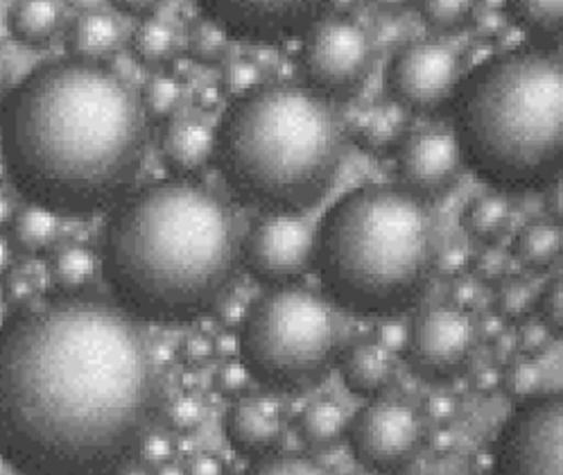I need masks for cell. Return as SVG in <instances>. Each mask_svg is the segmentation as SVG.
<instances>
[{"label":"cell","mask_w":563,"mask_h":475,"mask_svg":"<svg viewBox=\"0 0 563 475\" xmlns=\"http://www.w3.org/2000/svg\"><path fill=\"white\" fill-rule=\"evenodd\" d=\"M286 434V412L269 396H245L227 415V438L243 455H267Z\"/></svg>","instance_id":"16"},{"label":"cell","mask_w":563,"mask_h":475,"mask_svg":"<svg viewBox=\"0 0 563 475\" xmlns=\"http://www.w3.org/2000/svg\"><path fill=\"white\" fill-rule=\"evenodd\" d=\"M152 475H186V473H184V468H181V466H177V464L168 462V464H161V466H156Z\"/></svg>","instance_id":"63"},{"label":"cell","mask_w":563,"mask_h":475,"mask_svg":"<svg viewBox=\"0 0 563 475\" xmlns=\"http://www.w3.org/2000/svg\"><path fill=\"white\" fill-rule=\"evenodd\" d=\"M462 156L455 136L439 130H426L406 136L398 147L396 173L400 188L428 202L444 195L457 179Z\"/></svg>","instance_id":"15"},{"label":"cell","mask_w":563,"mask_h":475,"mask_svg":"<svg viewBox=\"0 0 563 475\" xmlns=\"http://www.w3.org/2000/svg\"><path fill=\"white\" fill-rule=\"evenodd\" d=\"M188 59L197 64H220L227 57V32L220 30L213 21L202 19L188 30Z\"/></svg>","instance_id":"29"},{"label":"cell","mask_w":563,"mask_h":475,"mask_svg":"<svg viewBox=\"0 0 563 475\" xmlns=\"http://www.w3.org/2000/svg\"><path fill=\"white\" fill-rule=\"evenodd\" d=\"M175 48H177L175 32L170 30V25L161 23V21L147 19V21L139 23V27L132 34L134 57L150 68L173 64Z\"/></svg>","instance_id":"25"},{"label":"cell","mask_w":563,"mask_h":475,"mask_svg":"<svg viewBox=\"0 0 563 475\" xmlns=\"http://www.w3.org/2000/svg\"><path fill=\"white\" fill-rule=\"evenodd\" d=\"M150 121L136 91L104 64L62 59L34 70L8 100L0 154L30 205L87 216L136 181Z\"/></svg>","instance_id":"2"},{"label":"cell","mask_w":563,"mask_h":475,"mask_svg":"<svg viewBox=\"0 0 563 475\" xmlns=\"http://www.w3.org/2000/svg\"><path fill=\"white\" fill-rule=\"evenodd\" d=\"M245 475H333L324 464L306 455H269L258 460Z\"/></svg>","instance_id":"33"},{"label":"cell","mask_w":563,"mask_h":475,"mask_svg":"<svg viewBox=\"0 0 563 475\" xmlns=\"http://www.w3.org/2000/svg\"><path fill=\"white\" fill-rule=\"evenodd\" d=\"M552 342V333L543 322H528L516 335V344L522 351V355H537Z\"/></svg>","instance_id":"43"},{"label":"cell","mask_w":563,"mask_h":475,"mask_svg":"<svg viewBox=\"0 0 563 475\" xmlns=\"http://www.w3.org/2000/svg\"><path fill=\"white\" fill-rule=\"evenodd\" d=\"M213 340H209L207 335H188L181 344H179V361L186 367H205L211 358H213Z\"/></svg>","instance_id":"42"},{"label":"cell","mask_w":563,"mask_h":475,"mask_svg":"<svg viewBox=\"0 0 563 475\" xmlns=\"http://www.w3.org/2000/svg\"><path fill=\"white\" fill-rule=\"evenodd\" d=\"M250 369L243 361H229L218 374H216V389L222 396H240L247 389L250 383Z\"/></svg>","instance_id":"40"},{"label":"cell","mask_w":563,"mask_h":475,"mask_svg":"<svg viewBox=\"0 0 563 475\" xmlns=\"http://www.w3.org/2000/svg\"><path fill=\"white\" fill-rule=\"evenodd\" d=\"M426 444H428V449L432 451V453H437V455H449L455 446H457V438H455V432L451 430V428H437L434 432H430L428 438H426Z\"/></svg>","instance_id":"48"},{"label":"cell","mask_w":563,"mask_h":475,"mask_svg":"<svg viewBox=\"0 0 563 475\" xmlns=\"http://www.w3.org/2000/svg\"><path fill=\"white\" fill-rule=\"evenodd\" d=\"M36 292H38V284L27 272H12L3 284V299L14 310L27 308L36 297Z\"/></svg>","instance_id":"39"},{"label":"cell","mask_w":563,"mask_h":475,"mask_svg":"<svg viewBox=\"0 0 563 475\" xmlns=\"http://www.w3.org/2000/svg\"><path fill=\"white\" fill-rule=\"evenodd\" d=\"M492 475H563V399L548 394L520 406L500 432Z\"/></svg>","instance_id":"9"},{"label":"cell","mask_w":563,"mask_h":475,"mask_svg":"<svg viewBox=\"0 0 563 475\" xmlns=\"http://www.w3.org/2000/svg\"><path fill=\"white\" fill-rule=\"evenodd\" d=\"M349 438L362 466L374 473H394L419 455L426 444V428L410 406L378 401L355 415Z\"/></svg>","instance_id":"10"},{"label":"cell","mask_w":563,"mask_h":475,"mask_svg":"<svg viewBox=\"0 0 563 475\" xmlns=\"http://www.w3.org/2000/svg\"><path fill=\"white\" fill-rule=\"evenodd\" d=\"M161 152H164L168 168L179 179H188L211 164L216 154V134L205 123L179 118L161 136Z\"/></svg>","instance_id":"17"},{"label":"cell","mask_w":563,"mask_h":475,"mask_svg":"<svg viewBox=\"0 0 563 475\" xmlns=\"http://www.w3.org/2000/svg\"><path fill=\"white\" fill-rule=\"evenodd\" d=\"M462 62L434 42H419L400 51L389 66V89L394 98L415 111L444 107L460 87Z\"/></svg>","instance_id":"13"},{"label":"cell","mask_w":563,"mask_h":475,"mask_svg":"<svg viewBox=\"0 0 563 475\" xmlns=\"http://www.w3.org/2000/svg\"><path fill=\"white\" fill-rule=\"evenodd\" d=\"M412 475H426V473H412Z\"/></svg>","instance_id":"64"},{"label":"cell","mask_w":563,"mask_h":475,"mask_svg":"<svg viewBox=\"0 0 563 475\" xmlns=\"http://www.w3.org/2000/svg\"><path fill=\"white\" fill-rule=\"evenodd\" d=\"M243 263L233 207L209 186L168 179L141 188L113 213L102 272L136 320L186 324L227 297Z\"/></svg>","instance_id":"3"},{"label":"cell","mask_w":563,"mask_h":475,"mask_svg":"<svg viewBox=\"0 0 563 475\" xmlns=\"http://www.w3.org/2000/svg\"><path fill=\"white\" fill-rule=\"evenodd\" d=\"M468 267L473 269L475 281L482 284H500L505 276H507V258L500 250L496 247H487L482 250L477 256L471 258Z\"/></svg>","instance_id":"37"},{"label":"cell","mask_w":563,"mask_h":475,"mask_svg":"<svg viewBox=\"0 0 563 475\" xmlns=\"http://www.w3.org/2000/svg\"><path fill=\"white\" fill-rule=\"evenodd\" d=\"M220 100H222V93H220V89H216V87L199 89L197 96H195L197 107L205 109V111H213V109L220 104Z\"/></svg>","instance_id":"56"},{"label":"cell","mask_w":563,"mask_h":475,"mask_svg":"<svg viewBox=\"0 0 563 475\" xmlns=\"http://www.w3.org/2000/svg\"><path fill=\"white\" fill-rule=\"evenodd\" d=\"M503 27H505V23H503V19L496 16V14H482V16L477 19V30H479L482 34H485V36H496V34L503 32Z\"/></svg>","instance_id":"57"},{"label":"cell","mask_w":563,"mask_h":475,"mask_svg":"<svg viewBox=\"0 0 563 475\" xmlns=\"http://www.w3.org/2000/svg\"><path fill=\"white\" fill-rule=\"evenodd\" d=\"M317 235L299 216H267L243 241V261L263 284L292 286L314 265Z\"/></svg>","instance_id":"12"},{"label":"cell","mask_w":563,"mask_h":475,"mask_svg":"<svg viewBox=\"0 0 563 475\" xmlns=\"http://www.w3.org/2000/svg\"><path fill=\"white\" fill-rule=\"evenodd\" d=\"M205 19L220 30L256 44H278L284 38L308 34L314 23L333 14L331 3H267V0H199Z\"/></svg>","instance_id":"11"},{"label":"cell","mask_w":563,"mask_h":475,"mask_svg":"<svg viewBox=\"0 0 563 475\" xmlns=\"http://www.w3.org/2000/svg\"><path fill=\"white\" fill-rule=\"evenodd\" d=\"M473 387L482 394H494L500 387V372L496 367H482L473 378Z\"/></svg>","instance_id":"53"},{"label":"cell","mask_w":563,"mask_h":475,"mask_svg":"<svg viewBox=\"0 0 563 475\" xmlns=\"http://www.w3.org/2000/svg\"><path fill=\"white\" fill-rule=\"evenodd\" d=\"M10 265H12V245H10L8 238L0 233V281H3L8 276Z\"/></svg>","instance_id":"59"},{"label":"cell","mask_w":563,"mask_h":475,"mask_svg":"<svg viewBox=\"0 0 563 475\" xmlns=\"http://www.w3.org/2000/svg\"><path fill=\"white\" fill-rule=\"evenodd\" d=\"M10 224L12 245L23 254H44L57 243L59 218L48 209L25 205L14 213Z\"/></svg>","instance_id":"22"},{"label":"cell","mask_w":563,"mask_h":475,"mask_svg":"<svg viewBox=\"0 0 563 475\" xmlns=\"http://www.w3.org/2000/svg\"><path fill=\"white\" fill-rule=\"evenodd\" d=\"M342 376L351 391L376 396L387 389L396 376L394 353L380 344H355L342 358Z\"/></svg>","instance_id":"18"},{"label":"cell","mask_w":563,"mask_h":475,"mask_svg":"<svg viewBox=\"0 0 563 475\" xmlns=\"http://www.w3.org/2000/svg\"><path fill=\"white\" fill-rule=\"evenodd\" d=\"M543 385V372L541 367L528 358V355H520V358L509 361L507 369L500 372V387L509 399L516 401H532Z\"/></svg>","instance_id":"30"},{"label":"cell","mask_w":563,"mask_h":475,"mask_svg":"<svg viewBox=\"0 0 563 475\" xmlns=\"http://www.w3.org/2000/svg\"><path fill=\"white\" fill-rule=\"evenodd\" d=\"M139 98H141L147 121H156V123L170 121L181 104L179 79H175L170 75H154L147 79L143 87V93Z\"/></svg>","instance_id":"28"},{"label":"cell","mask_w":563,"mask_h":475,"mask_svg":"<svg viewBox=\"0 0 563 475\" xmlns=\"http://www.w3.org/2000/svg\"><path fill=\"white\" fill-rule=\"evenodd\" d=\"M545 207L554 220V224H559L563 220V188H561V177L556 181H552L545 188Z\"/></svg>","instance_id":"51"},{"label":"cell","mask_w":563,"mask_h":475,"mask_svg":"<svg viewBox=\"0 0 563 475\" xmlns=\"http://www.w3.org/2000/svg\"><path fill=\"white\" fill-rule=\"evenodd\" d=\"M473 12V3H466V0H460V3H451V0H423L421 3L423 21L439 32H451L466 25Z\"/></svg>","instance_id":"34"},{"label":"cell","mask_w":563,"mask_h":475,"mask_svg":"<svg viewBox=\"0 0 563 475\" xmlns=\"http://www.w3.org/2000/svg\"><path fill=\"white\" fill-rule=\"evenodd\" d=\"M166 421L175 432H192L205 421V404L192 394H181L164 408Z\"/></svg>","instance_id":"36"},{"label":"cell","mask_w":563,"mask_h":475,"mask_svg":"<svg viewBox=\"0 0 563 475\" xmlns=\"http://www.w3.org/2000/svg\"><path fill=\"white\" fill-rule=\"evenodd\" d=\"M539 312L541 320L552 335H561L563 331V281L561 276H556L554 281L545 288V292L539 299Z\"/></svg>","instance_id":"38"},{"label":"cell","mask_w":563,"mask_h":475,"mask_svg":"<svg viewBox=\"0 0 563 475\" xmlns=\"http://www.w3.org/2000/svg\"><path fill=\"white\" fill-rule=\"evenodd\" d=\"M466 166L507 192L548 188L563 168V66L526 48L477 66L455 98Z\"/></svg>","instance_id":"5"},{"label":"cell","mask_w":563,"mask_h":475,"mask_svg":"<svg viewBox=\"0 0 563 475\" xmlns=\"http://www.w3.org/2000/svg\"><path fill=\"white\" fill-rule=\"evenodd\" d=\"M563 247L561 227L554 222H534L516 238V258L532 269L550 267Z\"/></svg>","instance_id":"24"},{"label":"cell","mask_w":563,"mask_h":475,"mask_svg":"<svg viewBox=\"0 0 563 475\" xmlns=\"http://www.w3.org/2000/svg\"><path fill=\"white\" fill-rule=\"evenodd\" d=\"M98 272V256L85 245H66L51 261L53 284L62 295L82 292Z\"/></svg>","instance_id":"23"},{"label":"cell","mask_w":563,"mask_h":475,"mask_svg":"<svg viewBox=\"0 0 563 475\" xmlns=\"http://www.w3.org/2000/svg\"><path fill=\"white\" fill-rule=\"evenodd\" d=\"M514 19L532 30L554 34L563 27V3H539V0H516L511 3Z\"/></svg>","instance_id":"32"},{"label":"cell","mask_w":563,"mask_h":475,"mask_svg":"<svg viewBox=\"0 0 563 475\" xmlns=\"http://www.w3.org/2000/svg\"><path fill=\"white\" fill-rule=\"evenodd\" d=\"M173 457H175V442L168 438V434H158V432L150 434L139 453L141 464L147 468L168 464V462H173Z\"/></svg>","instance_id":"41"},{"label":"cell","mask_w":563,"mask_h":475,"mask_svg":"<svg viewBox=\"0 0 563 475\" xmlns=\"http://www.w3.org/2000/svg\"><path fill=\"white\" fill-rule=\"evenodd\" d=\"M342 353L335 303L312 290L284 286L263 295L245 317L240 355L261 383L276 389L317 385Z\"/></svg>","instance_id":"7"},{"label":"cell","mask_w":563,"mask_h":475,"mask_svg":"<svg viewBox=\"0 0 563 475\" xmlns=\"http://www.w3.org/2000/svg\"><path fill=\"white\" fill-rule=\"evenodd\" d=\"M261 82V70L254 62L250 59H235L229 62L222 70V82H220V93L238 100L254 91Z\"/></svg>","instance_id":"35"},{"label":"cell","mask_w":563,"mask_h":475,"mask_svg":"<svg viewBox=\"0 0 563 475\" xmlns=\"http://www.w3.org/2000/svg\"><path fill=\"white\" fill-rule=\"evenodd\" d=\"M408 342V333L400 324H385L380 333V346L394 351L398 346H404Z\"/></svg>","instance_id":"54"},{"label":"cell","mask_w":563,"mask_h":475,"mask_svg":"<svg viewBox=\"0 0 563 475\" xmlns=\"http://www.w3.org/2000/svg\"><path fill=\"white\" fill-rule=\"evenodd\" d=\"M64 21V8L48 0H21L8 12L12 36L25 48H46L53 44Z\"/></svg>","instance_id":"20"},{"label":"cell","mask_w":563,"mask_h":475,"mask_svg":"<svg viewBox=\"0 0 563 475\" xmlns=\"http://www.w3.org/2000/svg\"><path fill=\"white\" fill-rule=\"evenodd\" d=\"M164 408L145 324L115 301L57 295L0 329V460L19 475H118Z\"/></svg>","instance_id":"1"},{"label":"cell","mask_w":563,"mask_h":475,"mask_svg":"<svg viewBox=\"0 0 563 475\" xmlns=\"http://www.w3.org/2000/svg\"><path fill=\"white\" fill-rule=\"evenodd\" d=\"M213 353L220 355V358H224L227 363L229 361H238V355H240V338L233 335V333L220 335L218 340H213Z\"/></svg>","instance_id":"52"},{"label":"cell","mask_w":563,"mask_h":475,"mask_svg":"<svg viewBox=\"0 0 563 475\" xmlns=\"http://www.w3.org/2000/svg\"><path fill=\"white\" fill-rule=\"evenodd\" d=\"M299 430L308 444L331 446L346 430L344 410L333 401H317L303 410L299 419Z\"/></svg>","instance_id":"26"},{"label":"cell","mask_w":563,"mask_h":475,"mask_svg":"<svg viewBox=\"0 0 563 475\" xmlns=\"http://www.w3.org/2000/svg\"><path fill=\"white\" fill-rule=\"evenodd\" d=\"M408 113L404 107L380 104L357 111L353 121L355 143L372 154H387L406 141Z\"/></svg>","instance_id":"19"},{"label":"cell","mask_w":563,"mask_h":475,"mask_svg":"<svg viewBox=\"0 0 563 475\" xmlns=\"http://www.w3.org/2000/svg\"><path fill=\"white\" fill-rule=\"evenodd\" d=\"M479 329L466 310L434 306L421 312L408 335L412 363L430 376H453L466 367Z\"/></svg>","instance_id":"14"},{"label":"cell","mask_w":563,"mask_h":475,"mask_svg":"<svg viewBox=\"0 0 563 475\" xmlns=\"http://www.w3.org/2000/svg\"><path fill=\"white\" fill-rule=\"evenodd\" d=\"M534 288L520 279H503L496 292V312L500 320L520 322L534 308Z\"/></svg>","instance_id":"31"},{"label":"cell","mask_w":563,"mask_h":475,"mask_svg":"<svg viewBox=\"0 0 563 475\" xmlns=\"http://www.w3.org/2000/svg\"><path fill=\"white\" fill-rule=\"evenodd\" d=\"M426 415L437 423H449L457 415V401L451 394H432L426 399Z\"/></svg>","instance_id":"44"},{"label":"cell","mask_w":563,"mask_h":475,"mask_svg":"<svg viewBox=\"0 0 563 475\" xmlns=\"http://www.w3.org/2000/svg\"><path fill=\"white\" fill-rule=\"evenodd\" d=\"M303 73L321 98H351L365 87L374 51L367 32L342 14L314 23L303 42Z\"/></svg>","instance_id":"8"},{"label":"cell","mask_w":563,"mask_h":475,"mask_svg":"<svg viewBox=\"0 0 563 475\" xmlns=\"http://www.w3.org/2000/svg\"><path fill=\"white\" fill-rule=\"evenodd\" d=\"M186 475H224V466L216 455L202 453V455H195L188 466L184 468Z\"/></svg>","instance_id":"49"},{"label":"cell","mask_w":563,"mask_h":475,"mask_svg":"<svg viewBox=\"0 0 563 475\" xmlns=\"http://www.w3.org/2000/svg\"><path fill=\"white\" fill-rule=\"evenodd\" d=\"M120 12H125L128 16H134V19H152V14L158 10V3H152V0H118V3H113Z\"/></svg>","instance_id":"50"},{"label":"cell","mask_w":563,"mask_h":475,"mask_svg":"<svg viewBox=\"0 0 563 475\" xmlns=\"http://www.w3.org/2000/svg\"><path fill=\"white\" fill-rule=\"evenodd\" d=\"M468 263H471V256L464 252V250H460V247H453V250H446L444 254H439V258H437V269L441 272V274H446V276H464V272L468 269Z\"/></svg>","instance_id":"46"},{"label":"cell","mask_w":563,"mask_h":475,"mask_svg":"<svg viewBox=\"0 0 563 475\" xmlns=\"http://www.w3.org/2000/svg\"><path fill=\"white\" fill-rule=\"evenodd\" d=\"M8 85H10V68H8L5 48H3V44H0V104H3V100H5Z\"/></svg>","instance_id":"60"},{"label":"cell","mask_w":563,"mask_h":475,"mask_svg":"<svg viewBox=\"0 0 563 475\" xmlns=\"http://www.w3.org/2000/svg\"><path fill=\"white\" fill-rule=\"evenodd\" d=\"M213 156L240 202L265 216H299L331 190L344 130L331 100L312 89L265 85L233 100Z\"/></svg>","instance_id":"4"},{"label":"cell","mask_w":563,"mask_h":475,"mask_svg":"<svg viewBox=\"0 0 563 475\" xmlns=\"http://www.w3.org/2000/svg\"><path fill=\"white\" fill-rule=\"evenodd\" d=\"M439 233L430 207L400 186L344 195L319 229L314 263L329 295L365 317L410 308L437 269Z\"/></svg>","instance_id":"6"},{"label":"cell","mask_w":563,"mask_h":475,"mask_svg":"<svg viewBox=\"0 0 563 475\" xmlns=\"http://www.w3.org/2000/svg\"><path fill=\"white\" fill-rule=\"evenodd\" d=\"M496 349H498V353H500V358H503V361H514V351L518 349V344H516V335H511V333H503V335H498V338H496Z\"/></svg>","instance_id":"58"},{"label":"cell","mask_w":563,"mask_h":475,"mask_svg":"<svg viewBox=\"0 0 563 475\" xmlns=\"http://www.w3.org/2000/svg\"><path fill=\"white\" fill-rule=\"evenodd\" d=\"M218 308H220V312H218L220 324H222L227 331L243 329L245 317H247V308H245L243 301L233 299V297H231V299H222V301L218 303Z\"/></svg>","instance_id":"45"},{"label":"cell","mask_w":563,"mask_h":475,"mask_svg":"<svg viewBox=\"0 0 563 475\" xmlns=\"http://www.w3.org/2000/svg\"><path fill=\"white\" fill-rule=\"evenodd\" d=\"M509 224V207L500 195L473 200L464 213L466 231L482 243H496Z\"/></svg>","instance_id":"27"},{"label":"cell","mask_w":563,"mask_h":475,"mask_svg":"<svg viewBox=\"0 0 563 475\" xmlns=\"http://www.w3.org/2000/svg\"><path fill=\"white\" fill-rule=\"evenodd\" d=\"M479 297V286L475 279H466V276H460V279L455 281L453 290H451V306L460 308V310H471L475 306Z\"/></svg>","instance_id":"47"},{"label":"cell","mask_w":563,"mask_h":475,"mask_svg":"<svg viewBox=\"0 0 563 475\" xmlns=\"http://www.w3.org/2000/svg\"><path fill=\"white\" fill-rule=\"evenodd\" d=\"M14 211H12V202L8 200L5 195H0V227H5L8 222H12Z\"/></svg>","instance_id":"62"},{"label":"cell","mask_w":563,"mask_h":475,"mask_svg":"<svg viewBox=\"0 0 563 475\" xmlns=\"http://www.w3.org/2000/svg\"><path fill=\"white\" fill-rule=\"evenodd\" d=\"M471 473L473 475H492L494 471V453L492 451H477L471 455Z\"/></svg>","instance_id":"55"},{"label":"cell","mask_w":563,"mask_h":475,"mask_svg":"<svg viewBox=\"0 0 563 475\" xmlns=\"http://www.w3.org/2000/svg\"><path fill=\"white\" fill-rule=\"evenodd\" d=\"M120 42V30L115 21L102 12H87L79 14L66 36V46L73 59L79 62H93L102 64L109 55L115 53Z\"/></svg>","instance_id":"21"},{"label":"cell","mask_w":563,"mask_h":475,"mask_svg":"<svg viewBox=\"0 0 563 475\" xmlns=\"http://www.w3.org/2000/svg\"><path fill=\"white\" fill-rule=\"evenodd\" d=\"M482 331H485V338L496 340V338H498V335H503V331H505L503 320H500V317H492V320H487V322H485V327H482Z\"/></svg>","instance_id":"61"}]
</instances>
